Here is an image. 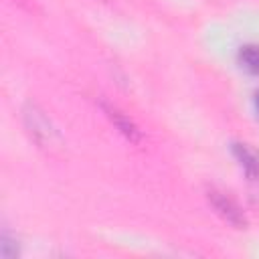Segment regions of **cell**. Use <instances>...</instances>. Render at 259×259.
<instances>
[{
  "mask_svg": "<svg viewBox=\"0 0 259 259\" xmlns=\"http://www.w3.org/2000/svg\"><path fill=\"white\" fill-rule=\"evenodd\" d=\"M208 202L212 204V208L217 210V214H219L225 223H229L231 227H235V229H245V227H247V219H245L241 206H239L229 194L210 188V190H208Z\"/></svg>",
  "mask_w": 259,
  "mask_h": 259,
  "instance_id": "cell-1",
  "label": "cell"
},
{
  "mask_svg": "<svg viewBox=\"0 0 259 259\" xmlns=\"http://www.w3.org/2000/svg\"><path fill=\"white\" fill-rule=\"evenodd\" d=\"M24 119H26V127L30 132V136L36 140V144L40 146H53L57 140V132L51 127L49 119L42 115V111H38L34 105H28L24 111Z\"/></svg>",
  "mask_w": 259,
  "mask_h": 259,
  "instance_id": "cell-2",
  "label": "cell"
},
{
  "mask_svg": "<svg viewBox=\"0 0 259 259\" xmlns=\"http://www.w3.org/2000/svg\"><path fill=\"white\" fill-rule=\"evenodd\" d=\"M233 156L237 158V162L243 168L249 182L259 184V150H255L251 144L235 142L233 144Z\"/></svg>",
  "mask_w": 259,
  "mask_h": 259,
  "instance_id": "cell-3",
  "label": "cell"
},
{
  "mask_svg": "<svg viewBox=\"0 0 259 259\" xmlns=\"http://www.w3.org/2000/svg\"><path fill=\"white\" fill-rule=\"evenodd\" d=\"M103 111L107 113V117L111 119V123H113L132 144H140V142H142V132L138 130V125H136L123 111H119L117 107L107 105V103H103Z\"/></svg>",
  "mask_w": 259,
  "mask_h": 259,
  "instance_id": "cell-4",
  "label": "cell"
},
{
  "mask_svg": "<svg viewBox=\"0 0 259 259\" xmlns=\"http://www.w3.org/2000/svg\"><path fill=\"white\" fill-rule=\"evenodd\" d=\"M239 63L245 71L259 75V47L257 45H247L239 51Z\"/></svg>",
  "mask_w": 259,
  "mask_h": 259,
  "instance_id": "cell-5",
  "label": "cell"
},
{
  "mask_svg": "<svg viewBox=\"0 0 259 259\" xmlns=\"http://www.w3.org/2000/svg\"><path fill=\"white\" fill-rule=\"evenodd\" d=\"M255 107H257V111H259V91L255 93Z\"/></svg>",
  "mask_w": 259,
  "mask_h": 259,
  "instance_id": "cell-6",
  "label": "cell"
}]
</instances>
